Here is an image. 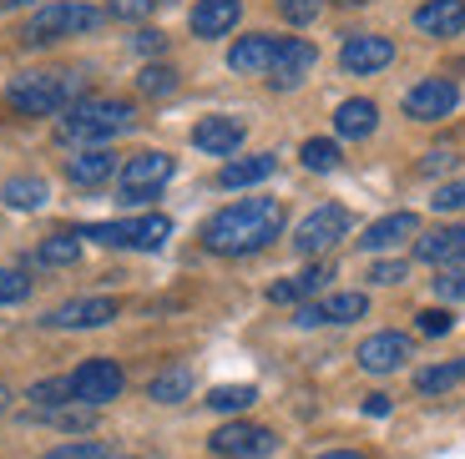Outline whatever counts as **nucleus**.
I'll list each match as a JSON object with an SVG mask.
<instances>
[{
    "instance_id": "nucleus-1",
    "label": "nucleus",
    "mask_w": 465,
    "mask_h": 459,
    "mask_svg": "<svg viewBox=\"0 0 465 459\" xmlns=\"http://www.w3.org/2000/svg\"><path fill=\"white\" fill-rule=\"evenodd\" d=\"M283 202L279 197H243V202L223 207V212H213L208 222H203V248L218 258H248L258 253V248H268V242L283 232Z\"/></svg>"
},
{
    "instance_id": "nucleus-2",
    "label": "nucleus",
    "mask_w": 465,
    "mask_h": 459,
    "mask_svg": "<svg viewBox=\"0 0 465 459\" xmlns=\"http://www.w3.org/2000/svg\"><path fill=\"white\" fill-rule=\"evenodd\" d=\"M5 102L25 116H66L76 102H86L82 71H25L5 86Z\"/></svg>"
},
{
    "instance_id": "nucleus-3",
    "label": "nucleus",
    "mask_w": 465,
    "mask_h": 459,
    "mask_svg": "<svg viewBox=\"0 0 465 459\" xmlns=\"http://www.w3.org/2000/svg\"><path fill=\"white\" fill-rule=\"evenodd\" d=\"M137 112L127 102H112V96H86L76 102L66 116L56 122V137L71 142V147H96V142H112L122 132H132Z\"/></svg>"
},
{
    "instance_id": "nucleus-4",
    "label": "nucleus",
    "mask_w": 465,
    "mask_h": 459,
    "mask_svg": "<svg viewBox=\"0 0 465 459\" xmlns=\"http://www.w3.org/2000/svg\"><path fill=\"white\" fill-rule=\"evenodd\" d=\"M106 21V11H96V5H86V0H51V5H41V11L25 21V41L31 46H46V41H61V35H82V31H96V25Z\"/></svg>"
},
{
    "instance_id": "nucleus-5",
    "label": "nucleus",
    "mask_w": 465,
    "mask_h": 459,
    "mask_svg": "<svg viewBox=\"0 0 465 459\" xmlns=\"http://www.w3.org/2000/svg\"><path fill=\"white\" fill-rule=\"evenodd\" d=\"M82 238L106 242V248H137V253H157L167 238H173V222L163 212H147V218H132V222H92L82 228Z\"/></svg>"
},
{
    "instance_id": "nucleus-6",
    "label": "nucleus",
    "mask_w": 465,
    "mask_h": 459,
    "mask_svg": "<svg viewBox=\"0 0 465 459\" xmlns=\"http://www.w3.org/2000/svg\"><path fill=\"white\" fill-rule=\"evenodd\" d=\"M173 172H177V161L167 151H137V157H127L122 161V202H152L173 182Z\"/></svg>"
},
{
    "instance_id": "nucleus-7",
    "label": "nucleus",
    "mask_w": 465,
    "mask_h": 459,
    "mask_svg": "<svg viewBox=\"0 0 465 459\" xmlns=\"http://www.w3.org/2000/svg\"><path fill=\"white\" fill-rule=\"evenodd\" d=\"M344 232H349V212L339 202H324V207H314V212L293 228V248H299L303 258H319V253H329Z\"/></svg>"
},
{
    "instance_id": "nucleus-8",
    "label": "nucleus",
    "mask_w": 465,
    "mask_h": 459,
    "mask_svg": "<svg viewBox=\"0 0 465 459\" xmlns=\"http://www.w3.org/2000/svg\"><path fill=\"white\" fill-rule=\"evenodd\" d=\"M122 368L112 364V358H86L76 374H71V399L86 404V409H102V404L122 399Z\"/></svg>"
},
{
    "instance_id": "nucleus-9",
    "label": "nucleus",
    "mask_w": 465,
    "mask_h": 459,
    "mask_svg": "<svg viewBox=\"0 0 465 459\" xmlns=\"http://www.w3.org/2000/svg\"><path fill=\"white\" fill-rule=\"evenodd\" d=\"M455 106H460V86L450 76H425L405 96V116H415V122H445Z\"/></svg>"
},
{
    "instance_id": "nucleus-10",
    "label": "nucleus",
    "mask_w": 465,
    "mask_h": 459,
    "mask_svg": "<svg viewBox=\"0 0 465 459\" xmlns=\"http://www.w3.org/2000/svg\"><path fill=\"white\" fill-rule=\"evenodd\" d=\"M208 444H213V454H223V459H263V454L279 449V439L263 425H223Z\"/></svg>"
},
{
    "instance_id": "nucleus-11",
    "label": "nucleus",
    "mask_w": 465,
    "mask_h": 459,
    "mask_svg": "<svg viewBox=\"0 0 465 459\" xmlns=\"http://www.w3.org/2000/svg\"><path fill=\"white\" fill-rule=\"evenodd\" d=\"M395 61V41L390 35H349L344 51H339V66L349 71V76H374V71H384Z\"/></svg>"
},
{
    "instance_id": "nucleus-12",
    "label": "nucleus",
    "mask_w": 465,
    "mask_h": 459,
    "mask_svg": "<svg viewBox=\"0 0 465 459\" xmlns=\"http://www.w3.org/2000/svg\"><path fill=\"white\" fill-rule=\"evenodd\" d=\"M279 46H283V35H243V41H232L228 66L238 71V76H273Z\"/></svg>"
},
{
    "instance_id": "nucleus-13",
    "label": "nucleus",
    "mask_w": 465,
    "mask_h": 459,
    "mask_svg": "<svg viewBox=\"0 0 465 459\" xmlns=\"http://www.w3.org/2000/svg\"><path fill=\"white\" fill-rule=\"evenodd\" d=\"M354 358H360L364 374H395V368H405V358H410V338L405 333H390V328L370 333Z\"/></svg>"
},
{
    "instance_id": "nucleus-14",
    "label": "nucleus",
    "mask_w": 465,
    "mask_h": 459,
    "mask_svg": "<svg viewBox=\"0 0 465 459\" xmlns=\"http://www.w3.org/2000/svg\"><path fill=\"white\" fill-rule=\"evenodd\" d=\"M370 313V298L364 293H329L324 303H299V313H293V323H303V328H314V323H354Z\"/></svg>"
},
{
    "instance_id": "nucleus-15",
    "label": "nucleus",
    "mask_w": 465,
    "mask_h": 459,
    "mask_svg": "<svg viewBox=\"0 0 465 459\" xmlns=\"http://www.w3.org/2000/svg\"><path fill=\"white\" fill-rule=\"evenodd\" d=\"M415 258H420V263H435V268H460L465 263V222L420 232V238H415Z\"/></svg>"
},
{
    "instance_id": "nucleus-16",
    "label": "nucleus",
    "mask_w": 465,
    "mask_h": 459,
    "mask_svg": "<svg viewBox=\"0 0 465 459\" xmlns=\"http://www.w3.org/2000/svg\"><path fill=\"white\" fill-rule=\"evenodd\" d=\"M116 313H122L116 298H71V303H61V308H51L46 323L51 328H102Z\"/></svg>"
},
{
    "instance_id": "nucleus-17",
    "label": "nucleus",
    "mask_w": 465,
    "mask_h": 459,
    "mask_svg": "<svg viewBox=\"0 0 465 459\" xmlns=\"http://www.w3.org/2000/svg\"><path fill=\"white\" fill-rule=\"evenodd\" d=\"M243 122L238 116H203L198 127H193V147H203L208 157H232V151L243 147Z\"/></svg>"
},
{
    "instance_id": "nucleus-18",
    "label": "nucleus",
    "mask_w": 465,
    "mask_h": 459,
    "mask_svg": "<svg viewBox=\"0 0 465 459\" xmlns=\"http://www.w3.org/2000/svg\"><path fill=\"white\" fill-rule=\"evenodd\" d=\"M319 61V51H314V41H299V35H283V46H279V61H273V86H299L303 76H309V66Z\"/></svg>"
},
{
    "instance_id": "nucleus-19",
    "label": "nucleus",
    "mask_w": 465,
    "mask_h": 459,
    "mask_svg": "<svg viewBox=\"0 0 465 459\" xmlns=\"http://www.w3.org/2000/svg\"><path fill=\"white\" fill-rule=\"evenodd\" d=\"M405 238H420V218L415 212H390V218H380V222L364 228L360 248L364 253H390V248H400Z\"/></svg>"
},
{
    "instance_id": "nucleus-20",
    "label": "nucleus",
    "mask_w": 465,
    "mask_h": 459,
    "mask_svg": "<svg viewBox=\"0 0 465 459\" xmlns=\"http://www.w3.org/2000/svg\"><path fill=\"white\" fill-rule=\"evenodd\" d=\"M415 31L435 35V41H450L465 31V0H425L415 11Z\"/></svg>"
},
{
    "instance_id": "nucleus-21",
    "label": "nucleus",
    "mask_w": 465,
    "mask_h": 459,
    "mask_svg": "<svg viewBox=\"0 0 465 459\" xmlns=\"http://www.w3.org/2000/svg\"><path fill=\"white\" fill-rule=\"evenodd\" d=\"M238 15H243V0H198L193 5V35L218 41V35H228L238 25Z\"/></svg>"
},
{
    "instance_id": "nucleus-22",
    "label": "nucleus",
    "mask_w": 465,
    "mask_h": 459,
    "mask_svg": "<svg viewBox=\"0 0 465 459\" xmlns=\"http://www.w3.org/2000/svg\"><path fill=\"white\" fill-rule=\"evenodd\" d=\"M112 172H116V151H106V147H86L66 161V177L76 187H102Z\"/></svg>"
},
{
    "instance_id": "nucleus-23",
    "label": "nucleus",
    "mask_w": 465,
    "mask_h": 459,
    "mask_svg": "<svg viewBox=\"0 0 465 459\" xmlns=\"http://www.w3.org/2000/svg\"><path fill=\"white\" fill-rule=\"evenodd\" d=\"M329 278H334V268H329V263L303 268L299 278H283V283L268 288V298H273V303H303V298H314V293H324Z\"/></svg>"
},
{
    "instance_id": "nucleus-24",
    "label": "nucleus",
    "mask_w": 465,
    "mask_h": 459,
    "mask_svg": "<svg viewBox=\"0 0 465 459\" xmlns=\"http://www.w3.org/2000/svg\"><path fill=\"white\" fill-rule=\"evenodd\" d=\"M380 127V106L374 102H364V96H349V102H339V112H334V132L339 137H370V132Z\"/></svg>"
},
{
    "instance_id": "nucleus-25",
    "label": "nucleus",
    "mask_w": 465,
    "mask_h": 459,
    "mask_svg": "<svg viewBox=\"0 0 465 459\" xmlns=\"http://www.w3.org/2000/svg\"><path fill=\"white\" fill-rule=\"evenodd\" d=\"M279 172V161L273 151H258V157H238V161H223L218 172V187H253V182H268V177Z\"/></svg>"
},
{
    "instance_id": "nucleus-26",
    "label": "nucleus",
    "mask_w": 465,
    "mask_h": 459,
    "mask_svg": "<svg viewBox=\"0 0 465 459\" xmlns=\"http://www.w3.org/2000/svg\"><path fill=\"white\" fill-rule=\"evenodd\" d=\"M0 197H5V207H15V212H35V207H46V182L41 177H11V182L0 187Z\"/></svg>"
},
{
    "instance_id": "nucleus-27",
    "label": "nucleus",
    "mask_w": 465,
    "mask_h": 459,
    "mask_svg": "<svg viewBox=\"0 0 465 459\" xmlns=\"http://www.w3.org/2000/svg\"><path fill=\"white\" fill-rule=\"evenodd\" d=\"M187 394H193V368H163L147 384V399H157V404H183Z\"/></svg>"
},
{
    "instance_id": "nucleus-28",
    "label": "nucleus",
    "mask_w": 465,
    "mask_h": 459,
    "mask_svg": "<svg viewBox=\"0 0 465 459\" xmlns=\"http://www.w3.org/2000/svg\"><path fill=\"white\" fill-rule=\"evenodd\" d=\"M82 258V232H51L41 248H35V263H46V268H66Z\"/></svg>"
},
{
    "instance_id": "nucleus-29",
    "label": "nucleus",
    "mask_w": 465,
    "mask_h": 459,
    "mask_svg": "<svg viewBox=\"0 0 465 459\" xmlns=\"http://www.w3.org/2000/svg\"><path fill=\"white\" fill-rule=\"evenodd\" d=\"M465 379V358H450V364H435V368H420L415 374V389L420 394H445Z\"/></svg>"
},
{
    "instance_id": "nucleus-30",
    "label": "nucleus",
    "mask_w": 465,
    "mask_h": 459,
    "mask_svg": "<svg viewBox=\"0 0 465 459\" xmlns=\"http://www.w3.org/2000/svg\"><path fill=\"white\" fill-rule=\"evenodd\" d=\"M339 157H344V151H339V142H329V137H309L299 147V161L309 167V172H334Z\"/></svg>"
},
{
    "instance_id": "nucleus-31",
    "label": "nucleus",
    "mask_w": 465,
    "mask_h": 459,
    "mask_svg": "<svg viewBox=\"0 0 465 459\" xmlns=\"http://www.w3.org/2000/svg\"><path fill=\"white\" fill-rule=\"evenodd\" d=\"M253 399H258L253 384H218V389L208 394V409H218V414H243Z\"/></svg>"
},
{
    "instance_id": "nucleus-32",
    "label": "nucleus",
    "mask_w": 465,
    "mask_h": 459,
    "mask_svg": "<svg viewBox=\"0 0 465 459\" xmlns=\"http://www.w3.org/2000/svg\"><path fill=\"white\" fill-rule=\"evenodd\" d=\"M177 86H183V76H177L173 66H142L137 71V92L142 96H173Z\"/></svg>"
},
{
    "instance_id": "nucleus-33",
    "label": "nucleus",
    "mask_w": 465,
    "mask_h": 459,
    "mask_svg": "<svg viewBox=\"0 0 465 459\" xmlns=\"http://www.w3.org/2000/svg\"><path fill=\"white\" fill-rule=\"evenodd\" d=\"M31 404H35V409H61V404H76V399H71V379H41V384H31Z\"/></svg>"
},
{
    "instance_id": "nucleus-34",
    "label": "nucleus",
    "mask_w": 465,
    "mask_h": 459,
    "mask_svg": "<svg viewBox=\"0 0 465 459\" xmlns=\"http://www.w3.org/2000/svg\"><path fill=\"white\" fill-rule=\"evenodd\" d=\"M31 298V278L21 268H0V308H11V303H25Z\"/></svg>"
},
{
    "instance_id": "nucleus-35",
    "label": "nucleus",
    "mask_w": 465,
    "mask_h": 459,
    "mask_svg": "<svg viewBox=\"0 0 465 459\" xmlns=\"http://www.w3.org/2000/svg\"><path fill=\"white\" fill-rule=\"evenodd\" d=\"M41 459H112V449L96 444V439H82V444H56L51 454H41Z\"/></svg>"
},
{
    "instance_id": "nucleus-36",
    "label": "nucleus",
    "mask_w": 465,
    "mask_h": 459,
    "mask_svg": "<svg viewBox=\"0 0 465 459\" xmlns=\"http://www.w3.org/2000/svg\"><path fill=\"white\" fill-rule=\"evenodd\" d=\"M415 328L425 333V338H445V333L455 328V318L445 308H425V313H415Z\"/></svg>"
},
{
    "instance_id": "nucleus-37",
    "label": "nucleus",
    "mask_w": 465,
    "mask_h": 459,
    "mask_svg": "<svg viewBox=\"0 0 465 459\" xmlns=\"http://www.w3.org/2000/svg\"><path fill=\"white\" fill-rule=\"evenodd\" d=\"M435 293H440L445 303H460L465 298V263L460 268H445V273L435 278Z\"/></svg>"
},
{
    "instance_id": "nucleus-38",
    "label": "nucleus",
    "mask_w": 465,
    "mask_h": 459,
    "mask_svg": "<svg viewBox=\"0 0 465 459\" xmlns=\"http://www.w3.org/2000/svg\"><path fill=\"white\" fill-rule=\"evenodd\" d=\"M319 5H324V0H279V15L289 25H309L319 15Z\"/></svg>"
},
{
    "instance_id": "nucleus-39",
    "label": "nucleus",
    "mask_w": 465,
    "mask_h": 459,
    "mask_svg": "<svg viewBox=\"0 0 465 459\" xmlns=\"http://www.w3.org/2000/svg\"><path fill=\"white\" fill-rule=\"evenodd\" d=\"M430 207H435V212H465V177H460V182H445L440 192L430 197Z\"/></svg>"
},
{
    "instance_id": "nucleus-40",
    "label": "nucleus",
    "mask_w": 465,
    "mask_h": 459,
    "mask_svg": "<svg viewBox=\"0 0 465 459\" xmlns=\"http://www.w3.org/2000/svg\"><path fill=\"white\" fill-rule=\"evenodd\" d=\"M147 11L152 0H106V15H116V21H142Z\"/></svg>"
},
{
    "instance_id": "nucleus-41",
    "label": "nucleus",
    "mask_w": 465,
    "mask_h": 459,
    "mask_svg": "<svg viewBox=\"0 0 465 459\" xmlns=\"http://www.w3.org/2000/svg\"><path fill=\"white\" fill-rule=\"evenodd\" d=\"M132 46L147 51V56H157V51H167V35L163 31H137V35H132Z\"/></svg>"
},
{
    "instance_id": "nucleus-42",
    "label": "nucleus",
    "mask_w": 465,
    "mask_h": 459,
    "mask_svg": "<svg viewBox=\"0 0 465 459\" xmlns=\"http://www.w3.org/2000/svg\"><path fill=\"white\" fill-rule=\"evenodd\" d=\"M405 278V263H374L370 268V283H400Z\"/></svg>"
},
{
    "instance_id": "nucleus-43",
    "label": "nucleus",
    "mask_w": 465,
    "mask_h": 459,
    "mask_svg": "<svg viewBox=\"0 0 465 459\" xmlns=\"http://www.w3.org/2000/svg\"><path fill=\"white\" fill-rule=\"evenodd\" d=\"M364 414L384 419V414H390V394H370V399H364Z\"/></svg>"
},
{
    "instance_id": "nucleus-44",
    "label": "nucleus",
    "mask_w": 465,
    "mask_h": 459,
    "mask_svg": "<svg viewBox=\"0 0 465 459\" xmlns=\"http://www.w3.org/2000/svg\"><path fill=\"white\" fill-rule=\"evenodd\" d=\"M450 151H430V157H425V172H440V167H450Z\"/></svg>"
},
{
    "instance_id": "nucleus-45",
    "label": "nucleus",
    "mask_w": 465,
    "mask_h": 459,
    "mask_svg": "<svg viewBox=\"0 0 465 459\" xmlns=\"http://www.w3.org/2000/svg\"><path fill=\"white\" fill-rule=\"evenodd\" d=\"M319 459H364L360 449H329V454H319Z\"/></svg>"
},
{
    "instance_id": "nucleus-46",
    "label": "nucleus",
    "mask_w": 465,
    "mask_h": 459,
    "mask_svg": "<svg viewBox=\"0 0 465 459\" xmlns=\"http://www.w3.org/2000/svg\"><path fill=\"white\" fill-rule=\"evenodd\" d=\"M11 409V389H5V384H0V414Z\"/></svg>"
},
{
    "instance_id": "nucleus-47",
    "label": "nucleus",
    "mask_w": 465,
    "mask_h": 459,
    "mask_svg": "<svg viewBox=\"0 0 465 459\" xmlns=\"http://www.w3.org/2000/svg\"><path fill=\"white\" fill-rule=\"evenodd\" d=\"M15 5H25V0H0V11H15Z\"/></svg>"
},
{
    "instance_id": "nucleus-48",
    "label": "nucleus",
    "mask_w": 465,
    "mask_h": 459,
    "mask_svg": "<svg viewBox=\"0 0 465 459\" xmlns=\"http://www.w3.org/2000/svg\"><path fill=\"white\" fill-rule=\"evenodd\" d=\"M334 5H364V0H334Z\"/></svg>"
},
{
    "instance_id": "nucleus-49",
    "label": "nucleus",
    "mask_w": 465,
    "mask_h": 459,
    "mask_svg": "<svg viewBox=\"0 0 465 459\" xmlns=\"http://www.w3.org/2000/svg\"><path fill=\"white\" fill-rule=\"evenodd\" d=\"M152 5H167V0H152Z\"/></svg>"
}]
</instances>
